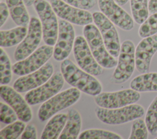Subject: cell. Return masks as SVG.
I'll return each instance as SVG.
<instances>
[{
	"label": "cell",
	"mask_w": 157,
	"mask_h": 139,
	"mask_svg": "<svg viewBox=\"0 0 157 139\" xmlns=\"http://www.w3.org/2000/svg\"><path fill=\"white\" fill-rule=\"evenodd\" d=\"M67 119V115L59 113L53 116L45 125L40 136L42 139H56L63 131Z\"/></svg>",
	"instance_id": "ffe728a7"
},
{
	"label": "cell",
	"mask_w": 157,
	"mask_h": 139,
	"mask_svg": "<svg viewBox=\"0 0 157 139\" xmlns=\"http://www.w3.org/2000/svg\"><path fill=\"white\" fill-rule=\"evenodd\" d=\"M81 92L76 88L67 89L56 94L42 103L38 111V116L41 121H45L57 112L76 103L80 99Z\"/></svg>",
	"instance_id": "277c9868"
},
{
	"label": "cell",
	"mask_w": 157,
	"mask_h": 139,
	"mask_svg": "<svg viewBox=\"0 0 157 139\" xmlns=\"http://www.w3.org/2000/svg\"><path fill=\"white\" fill-rule=\"evenodd\" d=\"M1 98L9 105L16 112L20 120L28 122L32 119V111L26 102L20 92L14 88L7 85H1L0 88Z\"/></svg>",
	"instance_id": "e0dca14e"
},
{
	"label": "cell",
	"mask_w": 157,
	"mask_h": 139,
	"mask_svg": "<svg viewBox=\"0 0 157 139\" xmlns=\"http://www.w3.org/2000/svg\"><path fill=\"white\" fill-rule=\"evenodd\" d=\"M130 87L138 92L157 91V73L147 72L133 78Z\"/></svg>",
	"instance_id": "7402d4cb"
},
{
	"label": "cell",
	"mask_w": 157,
	"mask_h": 139,
	"mask_svg": "<svg viewBox=\"0 0 157 139\" xmlns=\"http://www.w3.org/2000/svg\"><path fill=\"white\" fill-rule=\"evenodd\" d=\"M83 32L97 62L105 69H112L116 67L118 61L107 50L98 27L93 24L85 25Z\"/></svg>",
	"instance_id": "7a4b0ae2"
},
{
	"label": "cell",
	"mask_w": 157,
	"mask_h": 139,
	"mask_svg": "<svg viewBox=\"0 0 157 139\" xmlns=\"http://www.w3.org/2000/svg\"><path fill=\"white\" fill-rule=\"evenodd\" d=\"M157 33V12L152 13L141 24L139 29V35L142 38L147 37Z\"/></svg>",
	"instance_id": "f1b7e54d"
},
{
	"label": "cell",
	"mask_w": 157,
	"mask_h": 139,
	"mask_svg": "<svg viewBox=\"0 0 157 139\" xmlns=\"http://www.w3.org/2000/svg\"><path fill=\"white\" fill-rule=\"evenodd\" d=\"M21 139H36L37 138L36 127L33 124L26 126L21 135Z\"/></svg>",
	"instance_id": "d6a6232c"
},
{
	"label": "cell",
	"mask_w": 157,
	"mask_h": 139,
	"mask_svg": "<svg viewBox=\"0 0 157 139\" xmlns=\"http://www.w3.org/2000/svg\"><path fill=\"white\" fill-rule=\"evenodd\" d=\"M53 46L44 45L37 48L26 58L12 66V72L19 76L32 73L42 67L53 55Z\"/></svg>",
	"instance_id": "52a82bcc"
},
{
	"label": "cell",
	"mask_w": 157,
	"mask_h": 139,
	"mask_svg": "<svg viewBox=\"0 0 157 139\" xmlns=\"http://www.w3.org/2000/svg\"><path fill=\"white\" fill-rule=\"evenodd\" d=\"M157 51V35L144 38L135 49L136 68L140 73L148 72L153 56Z\"/></svg>",
	"instance_id": "ac0fdd59"
},
{
	"label": "cell",
	"mask_w": 157,
	"mask_h": 139,
	"mask_svg": "<svg viewBox=\"0 0 157 139\" xmlns=\"http://www.w3.org/2000/svg\"><path fill=\"white\" fill-rule=\"evenodd\" d=\"M53 66L48 62L38 70L17 78L13 85V88L20 93L28 92L48 81L52 76Z\"/></svg>",
	"instance_id": "5bb4252c"
},
{
	"label": "cell",
	"mask_w": 157,
	"mask_h": 139,
	"mask_svg": "<svg viewBox=\"0 0 157 139\" xmlns=\"http://www.w3.org/2000/svg\"><path fill=\"white\" fill-rule=\"evenodd\" d=\"M50 3L58 17L71 23L85 26L93 21V14L86 10L74 7L61 0H50Z\"/></svg>",
	"instance_id": "4fadbf2b"
},
{
	"label": "cell",
	"mask_w": 157,
	"mask_h": 139,
	"mask_svg": "<svg viewBox=\"0 0 157 139\" xmlns=\"http://www.w3.org/2000/svg\"><path fill=\"white\" fill-rule=\"evenodd\" d=\"M145 122L148 132L155 135L157 133V96L149 105L145 115Z\"/></svg>",
	"instance_id": "83f0119b"
},
{
	"label": "cell",
	"mask_w": 157,
	"mask_h": 139,
	"mask_svg": "<svg viewBox=\"0 0 157 139\" xmlns=\"http://www.w3.org/2000/svg\"><path fill=\"white\" fill-rule=\"evenodd\" d=\"M156 138V139H157V137H156V138Z\"/></svg>",
	"instance_id": "74e56055"
},
{
	"label": "cell",
	"mask_w": 157,
	"mask_h": 139,
	"mask_svg": "<svg viewBox=\"0 0 157 139\" xmlns=\"http://www.w3.org/2000/svg\"><path fill=\"white\" fill-rule=\"evenodd\" d=\"M93 21L100 31L107 50L113 57H118L121 45L114 24L101 12H94L93 13Z\"/></svg>",
	"instance_id": "30bf717a"
},
{
	"label": "cell",
	"mask_w": 157,
	"mask_h": 139,
	"mask_svg": "<svg viewBox=\"0 0 157 139\" xmlns=\"http://www.w3.org/2000/svg\"><path fill=\"white\" fill-rule=\"evenodd\" d=\"M74 54L79 67L93 76H98L103 73L102 67L94 58L90 47L83 36H78L75 39Z\"/></svg>",
	"instance_id": "8fae6325"
},
{
	"label": "cell",
	"mask_w": 157,
	"mask_h": 139,
	"mask_svg": "<svg viewBox=\"0 0 157 139\" xmlns=\"http://www.w3.org/2000/svg\"><path fill=\"white\" fill-rule=\"evenodd\" d=\"M64 81L62 73L56 72L45 83L28 91L25 98L29 105L44 103L58 94L64 85Z\"/></svg>",
	"instance_id": "9c48e42d"
},
{
	"label": "cell",
	"mask_w": 157,
	"mask_h": 139,
	"mask_svg": "<svg viewBox=\"0 0 157 139\" xmlns=\"http://www.w3.org/2000/svg\"><path fill=\"white\" fill-rule=\"evenodd\" d=\"M42 37V29L40 21L36 17L31 18L27 34L15 51V59L19 61L32 54L39 46Z\"/></svg>",
	"instance_id": "7c38bea8"
},
{
	"label": "cell",
	"mask_w": 157,
	"mask_h": 139,
	"mask_svg": "<svg viewBox=\"0 0 157 139\" xmlns=\"http://www.w3.org/2000/svg\"><path fill=\"white\" fill-rule=\"evenodd\" d=\"M74 7L84 10L92 9L96 4V0H61Z\"/></svg>",
	"instance_id": "1f68e13d"
},
{
	"label": "cell",
	"mask_w": 157,
	"mask_h": 139,
	"mask_svg": "<svg viewBox=\"0 0 157 139\" xmlns=\"http://www.w3.org/2000/svg\"><path fill=\"white\" fill-rule=\"evenodd\" d=\"M27 32V28L21 26H18L9 30H1V47H10L19 44L25 39Z\"/></svg>",
	"instance_id": "603a6c76"
},
{
	"label": "cell",
	"mask_w": 157,
	"mask_h": 139,
	"mask_svg": "<svg viewBox=\"0 0 157 139\" xmlns=\"http://www.w3.org/2000/svg\"><path fill=\"white\" fill-rule=\"evenodd\" d=\"M136 67L135 47L130 40H124L120 48L116 68L112 74V80L116 84L128 81L133 73Z\"/></svg>",
	"instance_id": "8992f818"
},
{
	"label": "cell",
	"mask_w": 157,
	"mask_h": 139,
	"mask_svg": "<svg viewBox=\"0 0 157 139\" xmlns=\"http://www.w3.org/2000/svg\"><path fill=\"white\" fill-rule=\"evenodd\" d=\"M75 39V31L71 23L64 20H60L58 38L53 51L55 60L62 61L67 59L74 47Z\"/></svg>",
	"instance_id": "9a60e30c"
},
{
	"label": "cell",
	"mask_w": 157,
	"mask_h": 139,
	"mask_svg": "<svg viewBox=\"0 0 157 139\" xmlns=\"http://www.w3.org/2000/svg\"><path fill=\"white\" fill-rule=\"evenodd\" d=\"M140 97L139 92L126 89L114 92H104L95 96L94 100L100 107L113 109L136 103Z\"/></svg>",
	"instance_id": "ba28073f"
},
{
	"label": "cell",
	"mask_w": 157,
	"mask_h": 139,
	"mask_svg": "<svg viewBox=\"0 0 157 139\" xmlns=\"http://www.w3.org/2000/svg\"><path fill=\"white\" fill-rule=\"evenodd\" d=\"M67 119L65 126L59 136V139H77L82 126V118L79 112L71 108L67 112Z\"/></svg>",
	"instance_id": "d6986e66"
},
{
	"label": "cell",
	"mask_w": 157,
	"mask_h": 139,
	"mask_svg": "<svg viewBox=\"0 0 157 139\" xmlns=\"http://www.w3.org/2000/svg\"><path fill=\"white\" fill-rule=\"evenodd\" d=\"M33 5L42 24V38L44 42L50 46L55 45L59 28L56 14L50 3L46 0H36Z\"/></svg>",
	"instance_id": "5b68a950"
},
{
	"label": "cell",
	"mask_w": 157,
	"mask_h": 139,
	"mask_svg": "<svg viewBox=\"0 0 157 139\" xmlns=\"http://www.w3.org/2000/svg\"><path fill=\"white\" fill-rule=\"evenodd\" d=\"M148 130L145 122L140 118L134 120L129 139H147L148 138Z\"/></svg>",
	"instance_id": "f546056e"
},
{
	"label": "cell",
	"mask_w": 157,
	"mask_h": 139,
	"mask_svg": "<svg viewBox=\"0 0 157 139\" xmlns=\"http://www.w3.org/2000/svg\"><path fill=\"white\" fill-rule=\"evenodd\" d=\"M95 113L97 118L105 124L119 125L141 118L145 111L140 105L133 103L113 109L99 107L95 109Z\"/></svg>",
	"instance_id": "3957f363"
},
{
	"label": "cell",
	"mask_w": 157,
	"mask_h": 139,
	"mask_svg": "<svg viewBox=\"0 0 157 139\" xmlns=\"http://www.w3.org/2000/svg\"><path fill=\"white\" fill-rule=\"evenodd\" d=\"M9 10L7 4L4 2L0 3V26L2 27L5 23L9 15Z\"/></svg>",
	"instance_id": "836d02e7"
},
{
	"label": "cell",
	"mask_w": 157,
	"mask_h": 139,
	"mask_svg": "<svg viewBox=\"0 0 157 139\" xmlns=\"http://www.w3.org/2000/svg\"><path fill=\"white\" fill-rule=\"evenodd\" d=\"M26 124L24 121H15L4 127L0 131L1 139H15L17 138L23 132Z\"/></svg>",
	"instance_id": "4316f807"
},
{
	"label": "cell",
	"mask_w": 157,
	"mask_h": 139,
	"mask_svg": "<svg viewBox=\"0 0 157 139\" xmlns=\"http://www.w3.org/2000/svg\"><path fill=\"white\" fill-rule=\"evenodd\" d=\"M10 105L4 103L3 102L0 103L1 107V115L0 119L2 123L9 124L17 120L18 116L14 110L9 107Z\"/></svg>",
	"instance_id": "4dcf8cb0"
},
{
	"label": "cell",
	"mask_w": 157,
	"mask_h": 139,
	"mask_svg": "<svg viewBox=\"0 0 157 139\" xmlns=\"http://www.w3.org/2000/svg\"><path fill=\"white\" fill-rule=\"evenodd\" d=\"M79 139H122L118 134L103 129H92L82 132L78 136Z\"/></svg>",
	"instance_id": "d4e9b609"
},
{
	"label": "cell",
	"mask_w": 157,
	"mask_h": 139,
	"mask_svg": "<svg viewBox=\"0 0 157 139\" xmlns=\"http://www.w3.org/2000/svg\"><path fill=\"white\" fill-rule=\"evenodd\" d=\"M10 15L18 26H26L29 23V17L23 0H6Z\"/></svg>",
	"instance_id": "44dd1931"
},
{
	"label": "cell",
	"mask_w": 157,
	"mask_h": 139,
	"mask_svg": "<svg viewBox=\"0 0 157 139\" xmlns=\"http://www.w3.org/2000/svg\"><path fill=\"white\" fill-rule=\"evenodd\" d=\"M148 10L150 13L157 12V0H150L148 2Z\"/></svg>",
	"instance_id": "e575fe53"
},
{
	"label": "cell",
	"mask_w": 157,
	"mask_h": 139,
	"mask_svg": "<svg viewBox=\"0 0 157 139\" xmlns=\"http://www.w3.org/2000/svg\"><path fill=\"white\" fill-rule=\"evenodd\" d=\"M23 1H24V2H25L26 6L29 7L34 4V2H35L36 0H23Z\"/></svg>",
	"instance_id": "d590c367"
},
{
	"label": "cell",
	"mask_w": 157,
	"mask_h": 139,
	"mask_svg": "<svg viewBox=\"0 0 157 139\" xmlns=\"http://www.w3.org/2000/svg\"><path fill=\"white\" fill-rule=\"evenodd\" d=\"M98 6L101 12L121 29L130 31L134 28L132 17L115 0H98Z\"/></svg>",
	"instance_id": "2e32d148"
},
{
	"label": "cell",
	"mask_w": 157,
	"mask_h": 139,
	"mask_svg": "<svg viewBox=\"0 0 157 139\" xmlns=\"http://www.w3.org/2000/svg\"><path fill=\"white\" fill-rule=\"evenodd\" d=\"M64 80L72 87L90 96H95L102 91V85L93 75L78 68L71 60L65 59L60 66Z\"/></svg>",
	"instance_id": "6da1fadb"
},
{
	"label": "cell",
	"mask_w": 157,
	"mask_h": 139,
	"mask_svg": "<svg viewBox=\"0 0 157 139\" xmlns=\"http://www.w3.org/2000/svg\"><path fill=\"white\" fill-rule=\"evenodd\" d=\"M130 6L134 20L137 24H142L148 17V0H130Z\"/></svg>",
	"instance_id": "cb8c5ba5"
},
{
	"label": "cell",
	"mask_w": 157,
	"mask_h": 139,
	"mask_svg": "<svg viewBox=\"0 0 157 139\" xmlns=\"http://www.w3.org/2000/svg\"><path fill=\"white\" fill-rule=\"evenodd\" d=\"M129 0H115V1L120 6L126 4Z\"/></svg>",
	"instance_id": "8d00e7d4"
},
{
	"label": "cell",
	"mask_w": 157,
	"mask_h": 139,
	"mask_svg": "<svg viewBox=\"0 0 157 139\" xmlns=\"http://www.w3.org/2000/svg\"><path fill=\"white\" fill-rule=\"evenodd\" d=\"M12 69L10 59L3 50L1 48L0 54V73H1V85L9 84L12 80Z\"/></svg>",
	"instance_id": "484cf974"
}]
</instances>
